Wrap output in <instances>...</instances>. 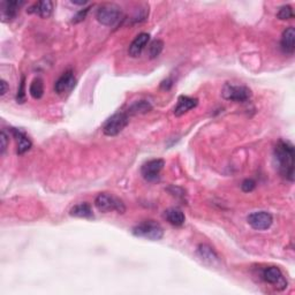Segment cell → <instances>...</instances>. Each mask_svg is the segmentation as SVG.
<instances>
[{
  "mask_svg": "<svg viewBox=\"0 0 295 295\" xmlns=\"http://www.w3.org/2000/svg\"><path fill=\"white\" fill-rule=\"evenodd\" d=\"M132 233L137 238L150 241H159L164 236V230L159 223L155 220H145L133 227Z\"/></svg>",
  "mask_w": 295,
  "mask_h": 295,
  "instance_id": "obj_2",
  "label": "cell"
},
{
  "mask_svg": "<svg viewBox=\"0 0 295 295\" xmlns=\"http://www.w3.org/2000/svg\"><path fill=\"white\" fill-rule=\"evenodd\" d=\"M165 162L163 159H151L142 165L141 174L142 177L149 182H156L159 180L160 172L164 168Z\"/></svg>",
  "mask_w": 295,
  "mask_h": 295,
  "instance_id": "obj_8",
  "label": "cell"
},
{
  "mask_svg": "<svg viewBox=\"0 0 295 295\" xmlns=\"http://www.w3.org/2000/svg\"><path fill=\"white\" fill-rule=\"evenodd\" d=\"M164 48V42L160 39H155L154 42L150 43L149 45V57L150 59H155L160 56Z\"/></svg>",
  "mask_w": 295,
  "mask_h": 295,
  "instance_id": "obj_22",
  "label": "cell"
},
{
  "mask_svg": "<svg viewBox=\"0 0 295 295\" xmlns=\"http://www.w3.org/2000/svg\"><path fill=\"white\" fill-rule=\"evenodd\" d=\"M71 4H74V5H79V6H84V5H87L88 2H86V0H83V2H77V0H71Z\"/></svg>",
  "mask_w": 295,
  "mask_h": 295,
  "instance_id": "obj_30",
  "label": "cell"
},
{
  "mask_svg": "<svg viewBox=\"0 0 295 295\" xmlns=\"http://www.w3.org/2000/svg\"><path fill=\"white\" fill-rule=\"evenodd\" d=\"M294 146L288 141L280 140L275 148V158L279 173L289 181L294 180Z\"/></svg>",
  "mask_w": 295,
  "mask_h": 295,
  "instance_id": "obj_1",
  "label": "cell"
},
{
  "mask_svg": "<svg viewBox=\"0 0 295 295\" xmlns=\"http://www.w3.org/2000/svg\"><path fill=\"white\" fill-rule=\"evenodd\" d=\"M150 41V35L146 33H142L137 35L135 39L132 42L131 45L128 48V55L132 58H137L141 56L142 51L144 50V47L148 45V43Z\"/></svg>",
  "mask_w": 295,
  "mask_h": 295,
  "instance_id": "obj_13",
  "label": "cell"
},
{
  "mask_svg": "<svg viewBox=\"0 0 295 295\" xmlns=\"http://www.w3.org/2000/svg\"><path fill=\"white\" fill-rule=\"evenodd\" d=\"M27 12L29 14H36L42 19H47L52 15L53 12V3L50 0H43V2L35 3L34 5H31Z\"/></svg>",
  "mask_w": 295,
  "mask_h": 295,
  "instance_id": "obj_12",
  "label": "cell"
},
{
  "mask_svg": "<svg viewBox=\"0 0 295 295\" xmlns=\"http://www.w3.org/2000/svg\"><path fill=\"white\" fill-rule=\"evenodd\" d=\"M198 104L199 101L196 100V98H191L188 96H180L178 98L177 106L174 107V114H176L177 117H181V115L198 106Z\"/></svg>",
  "mask_w": 295,
  "mask_h": 295,
  "instance_id": "obj_14",
  "label": "cell"
},
{
  "mask_svg": "<svg viewBox=\"0 0 295 295\" xmlns=\"http://www.w3.org/2000/svg\"><path fill=\"white\" fill-rule=\"evenodd\" d=\"M222 95L226 101L235 103H244L252 98V90L245 86L226 83L224 88H223Z\"/></svg>",
  "mask_w": 295,
  "mask_h": 295,
  "instance_id": "obj_6",
  "label": "cell"
},
{
  "mask_svg": "<svg viewBox=\"0 0 295 295\" xmlns=\"http://www.w3.org/2000/svg\"><path fill=\"white\" fill-rule=\"evenodd\" d=\"M90 8L91 7H86V8H83V10L79 11L77 14H75V16L73 17L74 23H80V22H82L84 19H86L87 14L89 13V10H90Z\"/></svg>",
  "mask_w": 295,
  "mask_h": 295,
  "instance_id": "obj_27",
  "label": "cell"
},
{
  "mask_svg": "<svg viewBox=\"0 0 295 295\" xmlns=\"http://www.w3.org/2000/svg\"><path fill=\"white\" fill-rule=\"evenodd\" d=\"M11 132H12V135L15 137L16 143H17V151H16L17 155H23L27 153V151L30 150L33 143H31L30 138L27 136L23 132H21L20 129H16V128H12Z\"/></svg>",
  "mask_w": 295,
  "mask_h": 295,
  "instance_id": "obj_16",
  "label": "cell"
},
{
  "mask_svg": "<svg viewBox=\"0 0 295 295\" xmlns=\"http://www.w3.org/2000/svg\"><path fill=\"white\" fill-rule=\"evenodd\" d=\"M121 17V8L115 5V4H104V5L100 6L96 12L97 21L107 27H113L119 23Z\"/></svg>",
  "mask_w": 295,
  "mask_h": 295,
  "instance_id": "obj_3",
  "label": "cell"
},
{
  "mask_svg": "<svg viewBox=\"0 0 295 295\" xmlns=\"http://www.w3.org/2000/svg\"><path fill=\"white\" fill-rule=\"evenodd\" d=\"M262 279L265 283L274 285L277 289L283 290L287 286V280L278 266H266L262 271Z\"/></svg>",
  "mask_w": 295,
  "mask_h": 295,
  "instance_id": "obj_7",
  "label": "cell"
},
{
  "mask_svg": "<svg viewBox=\"0 0 295 295\" xmlns=\"http://www.w3.org/2000/svg\"><path fill=\"white\" fill-rule=\"evenodd\" d=\"M277 17H278L279 20H289V19H293L294 14H293L292 7L288 6V5L281 6V7L279 8L278 13H277Z\"/></svg>",
  "mask_w": 295,
  "mask_h": 295,
  "instance_id": "obj_23",
  "label": "cell"
},
{
  "mask_svg": "<svg viewBox=\"0 0 295 295\" xmlns=\"http://www.w3.org/2000/svg\"><path fill=\"white\" fill-rule=\"evenodd\" d=\"M198 254L200 258H202V261L207 263V264L214 266L219 263L218 255L211 247H209L208 244H200L198 248Z\"/></svg>",
  "mask_w": 295,
  "mask_h": 295,
  "instance_id": "obj_17",
  "label": "cell"
},
{
  "mask_svg": "<svg viewBox=\"0 0 295 295\" xmlns=\"http://www.w3.org/2000/svg\"><path fill=\"white\" fill-rule=\"evenodd\" d=\"M26 79L24 77L22 78V81L20 83V87H19V90H17L16 93V102L20 103V104H23L26 102Z\"/></svg>",
  "mask_w": 295,
  "mask_h": 295,
  "instance_id": "obj_24",
  "label": "cell"
},
{
  "mask_svg": "<svg viewBox=\"0 0 295 295\" xmlns=\"http://www.w3.org/2000/svg\"><path fill=\"white\" fill-rule=\"evenodd\" d=\"M24 5V2H17V0H5L0 4V13H2V21L10 22L15 19L20 8Z\"/></svg>",
  "mask_w": 295,
  "mask_h": 295,
  "instance_id": "obj_10",
  "label": "cell"
},
{
  "mask_svg": "<svg viewBox=\"0 0 295 295\" xmlns=\"http://www.w3.org/2000/svg\"><path fill=\"white\" fill-rule=\"evenodd\" d=\"M128 124L129 115L126 112H119L107 119L102 129L106 136H117L127 127Z\"/></svg>",
  "mask_w": 295,
  "mask_h": 295,
  "instance_id": "obj_5",
  "label": "cell"
},
{
  "mask_svg": "<svg viewBox=\"0 0 295 295\" xmlns=\"http://www.w3.org/2000/svg\"><path fill=\"white\" fill-rule=\"evenodd\" d=\"M153 110V105H151L150 102H148L145 100L137 101L135 103L128 107L127 114L128 115H137V114H145L148 112Z\"/></svg>",
  "mask_w": 295,
  "mask_h": 295,
  "instance_id": "obj_20",
  "label": "cell"
},
{
  "mask_svg": "<svg viewBox=\"0 0 295 295\" xmlns=\"http://www.w3.org/2000/svg\"><path fill=\"white\" fill-rule=\"evenodd\" d=\"M75 83H77V80H75L73 70H66L56 81L55 91L58 95H64L66 92H69L75 87Z\"/></svg>",
  "mask_w": 295,
  "mask_h": 295,
  "instance_id": "obj_11",
  "label": "cell"
},
{
  "mask_svg": "<svg viewBox=\"0 0 295 295\" xmlns=\"http://www.w3.org/2000/svg\"><path fill=\"white\" fill-rule=\"evenodd\" d=\"M30 96L34 98V100H41L44 95V82L41 78L35 79L30 84L29 88Z\"/></svg>",
  "mask_w": 295,
  "mask_h": 295,
  "instance_id": "obj_21",
  "label": "cell"
},
{
  "mask_svg": "<svg viewBox=\"0 0 295 295\" xmlns=\"http://www.w3.org/2000/svg\"><path fill=\"white\" fill-rule=\"evenodd\" d=\"M0 87H2V90H0V95L5 96L7 90H8V84H7V82L5 81V80H2V82H0Z\"/></svg>",
  "mask_w": 295,
  "mask_h": 295,
  "instance_id": "obj_28",
  "label": "cell"
},
{
  "mask_svg": "<svg viewBox=\"0 0 295 295\" xmlns=\"http://www.w3.org/2000/svg\"><path fill=\"white\" fill-rule=\"evenodd\" d=\"M69 214L71 217L84 218V219L93 218L92 209L88 203H80V204L74 205V207L69 210Z\"/></svg>",
  "mask_w": 295,
  "mask_h": 295,
  "instance_id": "obj_19",
  "label": "cell"
},
{
  "mask_svg": "<svg viewBox=\"0 0 295 295\" xmlns=\"http://www.w3.org/2000/svg\"><path fill=\"white\" fill-rule=\"evenodd\" d=\"M281 50L286 55H293L295 50V29L293 27H288L287 29L284 30L283 36H281L280 41Z\"/></svg>",
  "mask_w": 295,
  "mask_h": 295,
  "instance_id": "obj_15",
  "label": "cell"
},
{
  "mask_svg": "<svg viewBox=\"0 0 295 295\" xmlns=\"http://www.w3.org/2000/svg\"><path fill=\"white\" fill-rule=\"evenodd\" d=\"M172 81L169 79H167L166 81H164V82H162V88H164V89H166V90H168L169 88L172 87Z\"/></svg>",
  "mask_w": 295,
  "mask_h": 295,
  "instance_id": "obj_29",
  "label": "cell"
},
{
  "mask_svg": "<svg viewBox=\"0 0 295 295\" xmlns=\"http://www.w3.org/2000/svg\"><path fill=\"white\" fill-rule=\"evenodd\" d=\"M255 187H256V182H255L253 179H245V180H243L242 183H241V189H242L244 193H250V191L255 189Z\"/></svg>",
  "mask_w": 295,
  "mask_h": 295,
  "instance_id": "obj_25",
  "label": "cell"
},
{
  "mask_svg": "<svg viewBox=\"0 0 295 295\" xmlns=\"http://www.w3.org/2000/svg\"><path fill=\"white\" fill-rule=\"evenodd\" d=\"M247 222L254 230L265 231L271 227L272 223H274V217L270 212L256 211L249 214L247 217Z\"/></svg>",
  "mask_w": 295,
  "mask_h": 295,
  "instance_id": "obj_9",
  "label": "cell"
},
{
  "mask_svg": "<svg viewBox=\"0 0 295 295\" xmlns=\"http://www.w3.org/2000/svg\"><path fill=\"white\" fill-rule=\"evenodd\" d=\"M95 205L101 212L104 213L115 211L117 213L122 214L126 211V207H125V203L121 200L106 193H102L97 196L95 199Z\"/></svg>",
  "mask_w": 295,
  "mask_h": 295,
  "instance_id": "obj_4",
  "label": "cell"
},
{
  "mask_svg": "<svg viewBox=\"0 0 295 295\" xmlns=\"http://www.w3.org/2000/svg\"><path fill=\"white\" fill-rule=\"evenodd\" d=\"M164 217L173 226H182L186 222L185 213L178 208H171L166 210L164 213Z\"/></svg>",
  "mask_w": 295,
  "mask_h": 295,
  "instance_id": "obj_18",
  "label": "cell"
},
{
  "mask_svg": "<svg viewBox=\"0 0 295 295\" xmlns=\"http://www.w3.org/2000/svg\"><path fill=\"white\" fill-rule=\"evenodd\" d=\"M7 145H8V135L5 131H2V134H0V154L2 155L5 154Z\"/></svg>",
  "mask_w": 295,
  "mask_h": 295,
  "instance_id": "obj_26",
  "label": "cell"
}]
</instances>
